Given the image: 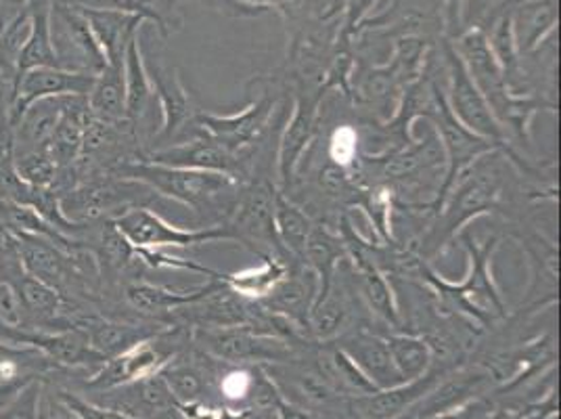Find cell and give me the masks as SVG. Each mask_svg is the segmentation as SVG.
<instances>
[{"instance_id": "obj_1", "label": "cell", "mask_w": 561, "mask_h": 419, "mask_svg": "<svg viewBox=\"0 0 561 419\" xmlns=\"http://www.w3.org/2000/svg\"><path fill=\"white\" fill-rule=\"evenodd\" d=\"M107 174L142 183L160 197L174 200L195 212L216 208L220 202H229L234 206L239 197V181L229 174L164 166L149 162L145 158L117 162Z\"/></svg>"}, {"instance_id": "obj_2", "label": "cell", "mask_w": 561, "mask_h": 419, "mask_svg": "<svg viewBox=\"0 0 561 419\" xmlns=\"http://www.w3.org/2000/svg\"><path fill=\"white\" fill-rule=\"evenodd\" d=\"M457 235L468 250L469 271L466 280L459 283L443 280L423 264H420L421 275L448 306L468 315L478 326H489L494 319L505 317V303L492 278V254L499 248V237H492L484 241V246H478L468 227Z\"/></svg>"}, {"instance_id": "obj_3", "label": "cell", "mask_w": 561, "mask_h": 419, "mask_svg": "<svg viewBox=\"0 0 561 419\" xmlns=\"http://www.w3.org/2000/svg\"><path fill=\"white\" fill-rule=\"evenodd\" d=\"M160 195L149 186L103 174L71 189L59 197L61 214L76 225H94L114 220L135 208H149Z\"/></svg>"}, {"instance_id": "obj_4", "label": "cell", "mask_w": 561, "mask_h": 419, "mask_svg": "<svg viewBox=\"0 0 561 419\" xmlns=\"http://www.w3.org/2000/svg\"><path fill=\"white\" fill-rule=\"evenodd\" d=\"M117 231L133 248H193L211 241H237L229 225L183 229L151 208H135L114 218Z\"/></svg>"}, {"instance_id": "obj_5", "label": "cell", "mask_w": 561, "mask_h": 419, "mask_svg": "<svg viewBox=\"0 0 561 419\" xmlns=\"http://www.w3.org/2000/svg\"><path fill=\"white\" fill-rule=\"evenodd\" d=\"M50 32L59 66L64 70L99 76L107 68L105 53L99 47L91 25L78 7L64 0H53Z\"/></svg>"}, {"instance_id": "obj_6", "label": "cell", "mask_w": 561, "mask_h": 419, "mask_svg": "<svg viewBox=\"0 0 561 419\" xmlns=\"http://www.w3.org/2000/svg\"><path fill=\"white\" fill-rule=\"evenodd\" d=\"M445 55L448 76H450V89L446 94V103L453 116L457 117L469 133L491 140L492 145H496L503 151H510L505 126L492 114L491 105L486 103L484 94L480 93V89L471 80L459 53L455 47L446 45Z\"/></svg>"}, {"instance_id": "obj_7", "label": "cell", "mask_w": 561, "mask_h": 419, "mask_svg": "<svg viewBox=\"0 0 561 419\" xmlns=\"http://www.w3.org/2000/svg\"><path fill=\"white\" fill-rule=\"evenodd\" d=\"M275 195L271 183H252L239 193L229 227L239 244L250 246L260 257L287 258L275 231Z\"/></svg>"}, {"instance_id": "obj_8", "label": "cell", "mask_w": 561, "mask_h": 419, "mask_svg": "<svg viewBox=\"0 0 561 419\" xmlns=\"http://www.w3.org/2000/svg\"><path fill=\"white\" fill-rule=\"evenodd\" d=\"M501 186H503L501 172L494 168L461 177L450 189L443 204L446 212L443 216V225L438 229L436 250L440 248V241H448L461 229H466L471 220L496 208L501 197Z\"/></svg>"}, {"instance_id": "obj_9", "label": "cell", "mask_w": 561, "mask_h": 419, "mask_svg": "<svg viewBox=\"0 0 561 419\" xmlns=\"http://www.w3.org/2000/svg\"><path fill=\"white\" fill-rule=\"evenodd\" d=\"M89 400L130 419H165L179 414V403L160 372L96 393Z\"/></svg>"}, {"instance_id": "obj_10", "label": "cell", "mask_w": 561, "mask_h": 419, "mask_svg": "<svg viewBox=\"0 0 561 419\" xmlns=\"http://www.w3.org/2000/svg\"><path fill=\"white\" fill-rule=\"evenodd\" d=\"M204 349L216 359L229 363L248 361H280L289 356V347L268 333H260L252 327H218L199 329L197 333Z\"/></svg>"}, {"instance_id": "obj_11", "label": "cell", "mask_w": 561, "mask_h": 419, "mask_svg": "<svg viewBox=\"0 0 561 419\" xmlns=\"http://www.w3.org/2000/svg\"><path fill=\"white\" fill-rule=\"evenodd\" d=\"M93 73L84 71L64 70V68H34L18 76L13 99L9 107L11 126L15 120L24 114L25 107H30L34 101L41 99H55V97H70L80 94L89 97L94 84Z\"/></svg>"}, {"instance_id": "obj_12", "label": "cell", "mask_w": 561, "mask_h": 419, "mask_svg": "<svg viewBox=\"0 0 561 419\" xmlns=\"http://www.w3.org/2000/svg\"><path fill=\"white\" fill-rule=\"evenodd\" d=\"M271 116H273V99L262 97L237 114H227V116L195 114L193 122L204 128L206 137L222 143L231 151L250 154V149L256 145Z\"/></svg>"}, {"instance_id": "obj_13", "label": "cell", "mask_w": 561, "mask_h": 419, "mask_svg": "<svg viewBox=\"0 0 561 419\" xmlns=\"http://www.w3.org/2000/svg\"><path fill=\"white\" fill-rule=\"evenodd\" d=\"M145 160L164 166H179V168H193V170H210L222 172L239 181L241 166L248 162L250 154H237L222 143L204 137V139L185 140L174 143L164 149H156L151 154L142 156Z\"/></svg>"}, {"instance_id": "obj_14", "label": "cell", "mask_w": 561, "mask_h": 419, "mask_svg": "<svg viewBox=\"0 0 561 419\" xmlns=\"http://www.w3.org/2000/svg\"><path fill=\"white\" fill-rule=\"evenodd\" d=\"M162 336L164 333H160V336H156L147 342H140L135 349L126 350L114 359H107L91 375L87 386L93 393H103V390H112V388H117L122 384L140 380L145 375L160 372L165 363L172 359L170 352L162 349Z\"/></svg>"}, {"instance_id": "obj_15", "label": "cell", "mask_w": 561, "mask_h": 419, "mask_svg": "<svg viewBox=\"0 0 561 419\" xmlns=\"http://www.w3.org/2000/svg\"><path fill=\"white\" fill-rule=\"evenodd\" d=\"M323 91L325 89H319L314 94H298L294 114L289 117V122L280 135L277 163H279V179L283 189H287L294 183L296 170L305 158L310 140L314 137L317 120H319V105H321V99L325 97Z\"/></svg>"}, {"instance_id": "obj_16", "label": "cell", "mask_w": 561, "mask_h": 419, "mask_svg": "<svg viewBox=\"0 0 561 419\" xmlns=\"http://www.w3.org/2000/svg\"><path fill=\"white\" fill-rule=\"evenodd\" d=\"M73 327L84 331L91 349L96 354H101L105 361L114 359L126 350L135 349L140 342H147L168 329L158 324H126L116 319H105L96 313L80 315Z\"/></svg>"}, {"instance_id": "obj_17", "label": "cell", "mask_w": 561, "mask_h": 419, "mask_svg": "<svg viewBox=\"0 0 561 419\" xmlns=\"http://www.w3.org/2000/svg\"><path fill=\"white\" fill-rule=\"evenodd\" d=\"M317 298H319V280L306 264H302V267L289 269L279 285L257 304L266 313L277 315L298 329H306L308 315L317 303Z\"/></svg>"}, {"instance_id": "obj_18", "label": "cell", "mask_w": 561, "mask_h": 419, "mask_svg": "<svg viewBox=\"0 0 561 419\" xmlns=\"http://www.w3.org/2000/svg\"><path fill=\"white\" fill-rule=\"evenodd\" d=\"M145 66L151 80V89L162 110V128L158 133V140L174 139L185 131V126H188V122H193L197 114L193 110L191 94L181 82L176 70H165L160 66H151L147 61Z\"/></svg>"}, {"instance_id": "obj_19", "label": "cell", "mask_w": 561, "mask_h": 419, "mask_svg": "<svg viewBox=\"0 0 561 419\" xmlns=\"http://www.w3.org/2000/svg\"><path fill=\"white\" fill-rule=\"evenodd\" d=\"M340 349L351 356L352 361L356 363V367L369 377V382L377 390H386V388H394V386L404 384L394 367L388 344L381 336L360 329V331H354L346 338H342Z\"/></svg>"}, {"instance_id": "obj_20", "label": "cell", "mask_w": 561, "mask_h": 419, "mask_svg": "<svg viewBox=\"0 0 561 419\" xmlns=\"http://www.w3.org/2000/svg\"><path fill=\"white\" fill-rule=\"evenodd\" d=\"M438 382V373L427 372L415 382H407L386 390H375L371 395L356 398L354 409L365 419H397L407 409H413Z\"/></svg>"}, {"instance_id": "obj_21", "label": "cell", "mask_w": 561, "mask_h": 419, "mask_svg": "<svg viewBox=\"0 0 561 419\" xmlns=\"http://www.w3.org/2000/svg\"><path fill=\"white\" fill-rule=\"evenodd\" d=\"M222 281L210 280L206 285L191 290V292H174L168 287H160L153 283H145V281H133L124 287V298L140 315L147 317H162L172 310H181L185 306H191L197 301H202L204 296H208L214 292Z\"/></svg>"}, {"instance_id": "obj_22", "label": "cell", "mask_w": 561, "mask_h": 419, "mask_svg": "<svg viewBox=\"0 0 561 419\" xmlns=\"http://www.w3.org/2000/svg\"><path fill=\"white\" fill-rule=\"evenodd\" d=\"M50 7L53 0H32L27 4L30 25L25 34L24 45L18 57V73L34 68H61L50 32Z\"/></svg>"}, {"instance_id": "obj_23", "label": "cell", "mask_w": 561, "mask_h": 419, "mask_svg": "<svg viewBox=\"0 0 561 419\" xmlns=\"http://www.w3.org/2000/svg\"><path fill=\"white\" fill-rule=\"evenodd\" d=\"M64 112V97L41 99L25 107L13 124V156L47 149L48 139Z\"/></svg>"}, {"instance_id": "obj_24", "label": "cell", "mask_w": 561, "mask_h": 419, "mask_svg": "<svg viewBox=\"0 0 561 419\" xmlns=\"http://www.w3.org/2000/svg\"><path fill=\"white\" fill-rule=\"evenodd\" d=\"M124 89H126V122L137 131V124L149 112L156 94L140 55L139 32L133 34L124 50Z\"/></svg>"}, {"instance_id": "obj_25", "label": "cell", "mask_w": 561, "mask_h": 419, "mask_svg": "<svg viewBox=\"0 0 561 419\" xmlns=\"http://www.w3.org/2000/svg\"><path fill=\"white\" fill-rule=\"evenodd\" d=\"M344 254H346V246L342 237L331 234L325 227L312 225V231L306 241L302 264H306L319 280V298H323L331 290L333 278L337 273V267Z\"/></svg>"}, {"instance_id": "obj_26", "label": "cell", "mask_w": 561, "mask_h": 419, "mask_svg": "<svg viewBox=\"0 0 561 419\" xmlns=\"http://www.w3.org/2000/svg\"><path fill=\"white\" fill-rule=\"evenodd\" d=\"M262 258V262L257 267L239 271V273H218L216 280L222 281L229 290H233L237 296H241L250 303H260L279 285L280 280L289 271V264L285 262V258Z\"/></svg>"}, {"instance_id": "obj_27", "label": "cell", "mask_w": 561, "mask_h": 419, "mask_svg": "<svg viewBox=\"0 0 561 419\" xmlns=\"http://www.w3.org/2000/svg\"><path fill=\"white\" fill-rule=\"evenodd\" d=\"M94 120L119 124L126 122V89H124V61L110 64L94 78L93 89L87 97Z\"/></svg>"}, {"instance_id": "obj_28", "label": "cell", "mask_w": 561, "mask_h": 419, "mask_svg": "<svg viewBox=\"0 0 561 419\" xmlns=\"http://www.w3.org/2000/svg\"><path fill=\"white\" fill-rule=\"evenodd\" d=\"M512 22L519 55L533 53L558 24L556 4L551 0H526L512 11Z\"/></svg>"}, {"instance_id": "obj_29", "label": "cell", "mask_w": 561, "mask_h": 419, "mask_svg": "<svg viewBox=\"0 0 561 419\" xmlns=\"http://www.w3.org/2000/svg\"><path fill=\"white\" fill-rule=\"evenodd\" d=\"M351 317V304H348V296L342 287L333 285L323 298H319L310 315H308V324L306 329L310 331V336L319 342H329L333 338L340 336V331L348 324Z\"/></svg>"}, {"instance_id": "obj_30", "label": "cell", "mask_w": 561, "mask_h": 419, "mask_svg": "<svg viewBox=\"0 0 561 419\" xmlns=\"http://www.w3.org/2000/svg\"><path fill=\"white\" fill-rule=\"evenodd\" d=\"M486 380V375L482 373H459L453 375L446 382H438L427 395L425 400L421 398L420 411L417 418L427 419L436 418L453 411L455 407H459L469 395H473V390Z\"/></svg>"}, {"instance_id": "obj_31", "label": "cell", "mask_w": 561, "mask_h": 419, "mask_svg": "<svg viewBox=\"0 0 561 419\" xmlns=\"http://www.w3.org/2000/svg\"><path fill=\"white\" fill-rule=\"evenodd\" d=\"M402 382H415L432 367V349L425 338L413 333H390L383 338Z\"/></svg>"}, {"instance_id": "obj_32", "label": "cell", "mask_w": 561, "mask_h": 419, "mask_svg": "<svg viewBox=\"0 0 561 419\" xmlns=\"http://www.w3.org/2000/svg\"><path fill=\"white\" fill-rule=\"evenodd\" d=\"M275 231L285 254L302 262L306 241L312 231V223L302 210L291 204L283 193L275 195Z\"/></svg>"}, {"instance_id": "obj_33", "label": "cell", "mask_w": 561, "mask_h": 419, "mask_svg": "<svg viewBox=\"0 0 561 419\" xmlns=\"http://www.w3.org/2000/svg\"><path fill=\"white\" fill-rule=\"evenodd\" d=\"M356 271L360 278V292L363 298L369 304V308L375 315H379L383 321L398 326V308L394 303L392 287L381 273V269L375 264L374 260H356Z\"/></svg>"}, {"instance_id": "obj_34", "label": "cell", "mask_w": 561, "mask_h": 419, "mask_svg": "<svg viewBox=\"0 0 561 419\" xmlns=\"http://www.w3.org/2000/svg\"><path fill=\"white\" fill-rule=\"evenodd\" d=\"M160 373L179 405L199 400V396L204 393V386H206L204 375L188 361H172L170 359Z\"/></svg>"}, {"instance_id": "obj_35", "label": "cell", "mask_w": 561, "mask_h": 419, "mask_svg": "<svg viewBox=\"0 0 561 419\" xmlns=\"http://www.w3.org/2000/svg\"><path fill=\"white\" fill-rule=\"evenodd\" d=\"M15 163V172L32 189H53L59 166L53 160V156L48 154V149H34L22 156L13 158Z\"/></svg>"}, {"instance_id": "obj_36", "label": "cell", "mask_w": 561, "mask_h": 419, "mask_svg": "<svg viewBox=\"0 0 561 419\" xmlns=\"http://www.w3.org/2000/svg\"><path fill=\"white\" fill-rule=\"evenodd\" d=\"M43 390H45V380L43 375H38L30 384H25L22 393L0 411V419H41Z\"/></svg>"}, {"instance_id": "obj_37", "label": "cell", "mask_w": 561, "mask_h": 419, "mask_svg": "<svg viewBox=\"0 0 561 419\" xmlns=\"http://www.w3.org/2000/svg\"><path fill=\"white\" fill-rule=\"evenodd\" d=\"M512 2L514 0H463L459 25L463 32L471 27L484 30V25H491L499 15H503L505 7Z\"/></svg>"}, {"instance_id": "obj_38", "label": "cell", "mask_w": 561, "mask_h": 419, "mask_svg": "<svg viewBox=\"0 0 561 419\" xmlns=\"http://www.w3.org/2000/svg\"><path fill=\"white\" fill-rule=\"evenodd\" d=\"M0 326L30 327L22 296L11 281L0 280Z\"/></svg>"}, {"instance_id": "obj_39", "label": "cell", "mask_w": 561, "mask_h": 419, "mask_svg": "<svg viewBox=\"0 0 561 419\" xmlns=\"http://www.w3.org/2000/svg\"><path fill=\"white\" fill-rule=\"evenodd\" d=\"M356 151H358L356 131L351 126L337 128L329 140V158L333 160V163H337L342 168H348L356 158Z\"/></svg>"}, {"instance_id": "obj_40", "label": "cell", "mask_w": 561, "mask_h": 419, "mask_svg": "<svg viewBox=\"0 0 561 419\" xmlns=\"http://www.w3.org/2000/svg\"><path fill=\"white\" fill-rule=\"evenodd\" d=\"M70 2L73 7H82V9H105V11H124V13H137L147 20L160 22L158 13L149 11L142 0H64ZM162 24V22H160Z\"/></svg>"}, {"instance_id": "obj_41", "label": "cell", "mask_w": 561, "mask_h": 419, "mask_svg": "<svg viewBox=\"0 0 561 419\" xmlns=\"http://www.w3.org/2000/svg\"><path fill=\"white\" fill-rule=\"evenodd\" d=\"M41 373H20L13 377H2L0 380V411L22 393L25 384H30L34 377H38Z\"/></svg>"}, {"instance_id": "obj_42", "label": "cell", "mask_w": 561, "mask_h": 419, "mask_svg": "<svg viewBox=\"0 0 561 419\" xmlns=\"http://www.w3.org/2000/svg\"><path fill=\"white\" fill-rule=\"evenodd\" d=\"M252 386V380H250V373L234 372L229 373L225 380H222V393L231 398L237 396H243Z\"/></svg>"}, {"instance_id": "obj_43", "label": "cell", "mask_w": 561, "mask_h": 419, "mask_svg": "<svg viewBox=\"0 0 561 419\" xmlns=\"http://www.w3.org/2000/svg\"><path fill=\"white\" fill-rule=\"evenodd\" d=\"M374 0H348L346 9H348V25H354L369 9H371Z\"/></svg>"}, {"instance_id": "obj_44", "label": "cell", "mask_w": 561, "mask_h": 419, "mask_svg": "<svg viewBox=\"0 0 561 419\" xmlns=\"http://www.w3.org/2000/svg\"><path fill=\"white\" fill-rule=\"evenodd\" d=\"M461 7L463 0H446V18H448V27L455 30L461 20Z\"/></svg>"}, {"instance_id": "obj_45", "label": "cell", "mask_w": 561, "mask_h": 419, "mask_svg": "<svg viewBox=\"0 0 561 419\" xmlns=\"http://www.w3.org/2000/svg\"><path fill=\"white\" fill-rule=\"evenodd\" d=\"M478 416H480V405H473V407H468V409H461L459 414L448 411V414H443V416L427 419H478Z\"/></svg>"}, {"instance_id": "obj_46", "label": "cell", "mask_w": 561, "mask_h": 419, "mask_svg": "<svg viewBox=\"0 0 561 419\" xmlns=\"http://www.w3.org/2000/svg\"><path fill=\"white\" fill-rule=\"evenodd\" d=\"M252 416L250 414H234V411H229V409H222V411H218V419H250Z\"/></svg>"}, {"instance_id": "obj_47", "label": "cell", "mask_w": 561, "mask_h": 419, "mask_svg": "<svg viewBox=\"0 0 561 419\" xmlns=\"http://www.w3.org/2000/svg\"><path fill=\"white\" fill-rule=\"evenodd\" d=\"M243 2H250V4H257V7H266V4H280L283 0H243Z\"/></svg>"}, {"instance_id": "obj_48", "label": "cell", "mask_w": 561, "mask_h": 419, "mask_svg": "<svg viewBox=\"0 0 561 419\" xmlns=\"http://www.w3.org/2000/svg\"><path fill=\"white\" fill-rule=\"evenodd\" d=\"M13 18H15V15H13ZM13 18H7V15H2V13H0V38H2V34H4L7 25H9V22H11Z\"/></svg>"}]
</instances>
